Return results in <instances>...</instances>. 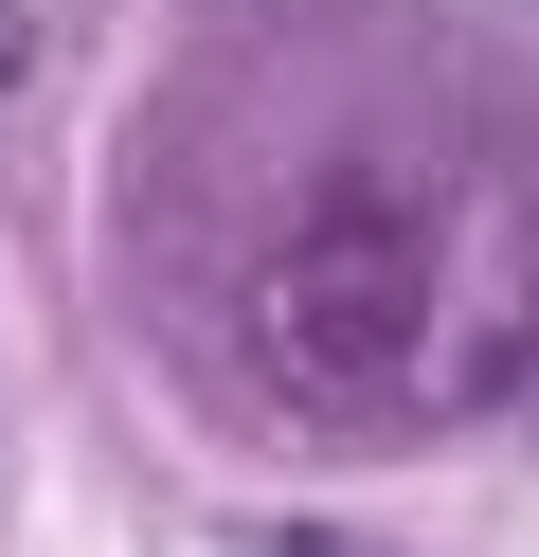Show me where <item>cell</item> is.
Here are the masks:
<instances>
[{
    "instance_id": "cell-1",
    "label": "cell",
    "mask_w": 539,
    "mask_h": 557,
    "mask_svg": "<svg viewBox=\"0 0 539 557\" xmlns=\"http://www.w3.org/2000/svg\"><path fill=\"white\" fill-rule=\"evenodd\" d=\"M252 557H378V540H342V521H287V540H252Z\"/></svg>"
},
{
    "instance_id": "cell-2",
    "label": "cell",
    "mask_w": 539,
    "mask_h": 557,
    "mask_svg": "<svg viewBox=\"0 0 539 557\" xmlns=\"http://www.w3.org/2000/svg\"><path fill=\"white\" fill-rule=\"evenodd\" d=\"M0 73H19V0H0Z\"/></svg>"
}]
</instances>
